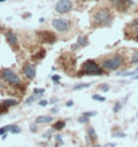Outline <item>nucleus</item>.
<instances>
[{
  "instance_id": "37",
  "label": "nucleus",
  "mask_w": 138,
  "mask_h": 147,
  "mask_svg": "<svg viewBox=\"0 0 138 147\" xmlns=\"http://www.w3.org/2000/svg\"><path fill=\"white\" fill-rule=\"evenodd\" d=\"M58 111H59V108H58V107H54V108L51 110V114H56Z\"/></svg>"
},
{
  "instance_id": "45",
  "label": "nucleus",
  "mask_w": 138,
  "mask_h": 147,
  "mask_svg": "<svg viewBox=\"0 0 138 147\" xmlns=\"http://www.w3.org/2000/svg\"><path fill=\"white\" fill-rule=\"evenodd\" d=\"M55 147H59V144H55Z\"/></svg>"
},
{
  "instance_id": "14",
  "label": "nucleus",
  "mask_w": 138,
  "mask_h": 147,
  "mask_svg": "<svg viewBox=\"0 0 138 147\" xmlns=\"http://www.w3.org/2000/svg\"><path fill=\"white\" fill-rule=\"evenodd\" d=\"M18 103H19V102H18L16 99H5V100L2 102V104L5 106L7 108H9V107H15V106H18Z\"/></svg>"
},
{
  "instance_id": "7",
  "label": "nucleus",
  "mask_w": 138,
  "mask_h": 147,
  "mask_svg": "<svg viewBox=\"0 0 138 147\" xmlns=\"http://www.w3.org/2000/svg\"><path fill=\"white\" fill-rule=\"evenodd\" d=\"M38 36H39V39H40L42 43H50V44H52V43L56 42V36L54 35L52 32H50V31H39Z\"/></svg>"
},
{
  "instance_id": "3",
  "label": "nucleus",
  "mask_w": 138,
  "mask_h": 147,
  "mask_svg": "<svg viewBox=\"0 0 138 147\" xmlns=\"http://www.w3.org/2000/svg\"><path fill=\"white\" fill-rule=\"evenodd\" d=\"M122 64H123V56L118 55V54L110 56V58H106L105 60L101 63L102 68L106 70V71H115V70L119 68Z\"/></svg>"
},
{
  "instance_id": "31",
  "label": "nucleus",
  "mask_w": 138,
  "mask_h": 147,
  "mask_svg": "<svg viewBox=\"0 0 138 147\" xmlns=\"http://www.w3.org/2000/svg\"><path fill=\"white\" fill-rule=\"evenodd\" d=\"M7 107L5 106H3V104H0V114H4V112H7Z\"/></svg>"
},
{
  "instance_id": "19",
  "label": "nucleus",
  "mask_w": 138,
  "mask_h": 147,
  "mask_svg": "<svg viewBox=\"0 0 138 147\" xmlns=\"http://www.w3.org/2000/svg\"><path fill=\"white\" fill-rule=\"evenodd\" d=\"M40 96H42V95H35V94H34L32 96H30V98H28V99L26 100V104H31L32 102H35V100L40 99Z\"/></svg>"
},
{
  "instance_id": "13",
  "label": "nucleus",
  "mask_w": 138,
  "mask_h": 147,
  "mask_svg": "<svg viewBox=\"0 0 138 147\" xmlns=\"http://www.w3.org/2000/svg\"><path fill=\"white\" fill-rule=\"evenodd\" d=\"M54 120V116H38L35 119V123L36 124H40V123H51Z\"/></svg>"
},
{
  "instance_id": "39",
  "label": "nucleus",
  "mask_w": 138,
  "mask_h": 147,
  "mask_svg": "<svg viewBox=\"0 0 138 147\" xmlns=\"http://www.w3.org/2000/svg\"><path fill=\"white\" fill-rule=\"evenodd\" d=\"M56 102H58V98H52L51 100H50V103H52V104H55Z\"/></svg>"
},
{
  "instance_id": "26",
  "label": "nucleus",
  "mask_w": 138,
  "mask_h": 147,
  "mask_svg": "<svg viewBox=\"0 0 138 147\" xmlns=\"http://www.w3.org/2000/svg\"><path fill=\"white\" fill-rule=\"evenodd\" d=\"M113 135H114L115 138H125V137H126V134L122 132V131H119V132H114Z\"/></svg>"
},
{
  "instance_id": "9",
  "label": "nucleus",
  "mask_w": 138,
  "mask_h": 147,
  "mask_svg": "<svg viewBox=\"0 0 138 147\" xmlns=\"http://www.w3.org/2000/svg\"><path fill=\"white\" fill-rule=\"evenodd\" d=\"M23 72H24V75L28 79H34L36 76V68L32 64H30V63H26L24 66H23Z\"/></svg>"
},
{
  "instance_id": "10",
  "label": "nucleus",
  "mask_w": 138,
  "mask_h": 147,
  "mask_svg": "<svg viewBox=\"0 0 138 147\" xmlns=\"http://www.w3.org/2000/svg\"><path fill=\"white\" fill-rule=\"evenodd\" d=\"M5 39H7V42H8V44H9V46L11 47H12V48H18V36L15 35V33L12 32V31H7L5 32Z\"/></svg>"
},
{
  "instance_id": "4",
  "label": "nucleus",
  "mask_w": 138,
  "mask_h": 147,
  "mask_svg": "<svg viewBox=\"0 0 138 147\" xmlns=\"http://www.w3.org/2000/svg\"><path fill=\"white\" fill-rule=\"evenodd\" d=\"M0 76H2V79L4 82H7L11 86L19 87L21 84V80H20V78L18 76V74L14 70H11V68H2L0 70Z\"/></svg>"
},
{
  "instance_id": "6",
  "label": "nucleus",
  "mask_w": 138,
  "mask_h": 147,
  "mask_svg": "<svg viewBox=\"0 0 138 147\" xmlns=\"http://www.w3.org/2000/svg\"><path fill=\"white\" fill-rule=\"evenodd\" d=\"M73 9V3L71 0H59L55 5V11L58 14H66V12H70Z\"/></svg>"
},
{
  "instance_id": "12",
  "label": "nucleus",
  "mask_w": 138,
  "mask_h": 147,
  "mask_svg": "<svg viewBox=\"0 0 138 147\" xmlns=\"http://www.w3.org/2000/svg\"><path fill=\"white\" fill-rule=\"evenodd\" d=\"M87 135H89V140L90 142H95L97 139H98V137H97V132H95V130H94V127H87Z\"/></svg>"
},
{
  "instance_id": "1",
  "label": "nucleus",
  "mask_w": 138,
  "mask_h": 147,
  "mask_svg": "<svg viewBox=\"0 0 138 147\" xmlns=\"http://www.w3.org/2000/svg\"><path fill=\"white\" fill-rule=\"evenodd\" d=\"M85 75H90V76H102L105 75L102 67L95 62V60H86L82 64V68L78 72V76H85Z\"/></svg>"
},
{
  "instance_id": "24",
  "label": "nucleus",
  "mask_w": 138,
  "mask_h": 147,
  "mask_svg": "<svg viewBox=\"0 0 138 147\" xmlns=\"http://www.w3.org/2000/svg\"><path fill=\"white\" fill-rule=\"evenodd\" d=\"M83 115L87 116V118H90V116H95L97 112H95V111H87V112H83Z\"/></svg>"
},
{
  "instance_id": "5",
  "label": "nucleus",
  "mask_w": 138,
  "mask_h": 147,
  "mask_svg": "<svg viewBox=\"0 0 138 147\" xmlns=\"http://www.w3.org/2000/svg\"><path fill=\"white\" fill-rule=\"evenodd\" d=\"M51 24L52 27L55 28V31H58V32H67L68 30H70L71 27V23H70V20H67V19H54L51 21Z\"/></svg>"
},
{
  "instance_id": "41",
  "label": "nucleus",
  "mask_w": 138,
  "mask_h": 147,
  "mask_svg": "<svg viewBox=\"0 0 138 147\" xmlns=\"http://www.w3.org/2000/svg\"><path fill=\"white\" fill-rule=\"evenodd\" d=\"M93 147H102V146H101V144H94Z\"/></svg>"
},
{
  "instance_id": "15",
  "label": "nucleus",
  "mask_w": 138,
  "mask_h": 147,
  "mask_svg": "<svg viewBox=\"0 0 138 147\" xmlns=\"http://www.w3.org/2000/svg\"><path fill=\"white\" fill-rule=\"evenodd\" d=\"M63 127H66V122H64V120H58V122H55L54 126H52V128L56 130V131L63 130Z\"/></svg>"
},
{
  "instance_id": "35",
  "label": "nucleus",
  "mask_w": 138,
  "mask_h": 147,
  "mask_svg": "<svg viewBox=\"0 0 138 147\" xmlns=\"http://www.w3.org/2000/svg\"><path fill=\"white\" fill-rule=\"evenodd\" d=\"M39 104H40L42 107H46V106L48 104V102H47V100H40V102H39Z\"/></svg>"
},
{
  "instance_id": "18",
  "label": "nucleus",
  "mask_w": 138,
  "mask_h": 147,
  "mask_svg": "<svg viewBox=\"0 0 138 147\" xmlns=\"http://www.w3.org/2000/svg\"><path fill=\"white\" fill-rule=\"evenodd\" d=\"M44 56H46V51H44V50H40L38 54H35V55L32 56V59H34V60H40V59L44 58Z\"/></svg>"
},
{
  "instance_id": "44",
  "label": "nucleus",
  "mask_w": 138,
  "mask_h": 147,
  "mask_svg": "<svg viewBox=\"0 0 138 147\" xmlns=\"http://www.w3.org/2000/svg\"><path fill=\"white\" fill-rule=\"evenodd\" d=\"M4 2H7V0H0V3H4Z\"/></svg>"
},
{
  "instance_id": "38",
  "label": "nucleus",
  "mask_w": 138,
  "mask_h": 147,
  "mask_svg": "<svg viewBox=\"0 0 138 147\" xmlns=\"http://www.w3.org/2000/svg\"><path fill=\"white\" fill-rule=\"evenodd\" d=\"M103 147H115V143H107V144H105Z\"/></svg>"
},
{
  "instance_id": "32",
  "label": "nucleus",
  "mask_w": 138,
  "mask_h": 147,
  "mask_svg": "<svg viewBox=\"0 0 138 147\" xmlns=\"http://www.w3.org/2000/svg\"><path fill=\"white\" fill-rule=\"evenodd\" d=\"M30 130H31L32 132H36V131H38V127H36V123H35V124H31V127H30Z\"/></svg>"
},
{
  "instance_id": "25",
  "label": "nucleus",
  "mask_w": 138,
  "mask_h": 147,
  "mask_svg": "<svg viewBox=\"0 0 138 147\" xmlns=\"http://www.w3.org/2000/svg\"><path fill=\"white\" fill-rule=\"evenodd\" d=\"M99 90H101V91H103V92H106V91H109V90H110V86L109 84H102L99 87Z\"/></svg>"
},
{
  "instance_id": "36",
  "label": "nucleus",
  "mask_w": 138,
  "mask_h": 147,
  "mask_svg": "<svg viewBox=\"0 0 138 147\" xmlns=\"http://www.w3.org/2000/svg\"><path fill=\"white\" fill-rule=\"evenodd\" d=\"M74 106V102L73 100H67L66 102V107H73Z\"/></svg>"
},
{
  "instance_id": "2",
  "label": "nucleus",
  "mask_w": 138,
  "mask_h": 147,
  "mask_svg": "<svg viewBox=\"0 0 138 147\" xmlns=\"http://www.w3.org/2000/svg\"><path fill=\"white\" fill-rule=\"evenodd\" d=\"M94 24L95 26H99V27H107L111 24L113 21V15L109 9L106 8H102L99 11H97V12L94 14Z\"/></svg>"
},
{
  "instance_id": "22",
  "label": "nucleus",
  "mask_w": 138,
  "mask_h": 147,
  "mask_svg": "<svg viewBox=\"0 0 138 147\" xmlns=\"http://www.w3.org/2000/svg\"><path fill=\"white\" fill-rule=\"evenodd\" d=\"M121 108H122V103H121V102H117V103L114 104V107H113V111L117 114V112H119V111H121Z\"/></svg>"
},
{
  "instance_id": "30",
  "label": "nucleus",
  "mask_w": 138,
  "mask_h": 147,
  "mask_svg": "<svg viewBox=\"0 0 138 147\" xmlns=\"http://www.w3.org/2000/svg\"><path fill=\"white\" fill-rule=\"evenodd\" d=\"M51 79H52L54 82L59 83V80H60V76H59V75H52V76H51Z\"/></svg>"
},
{
  "instance_id": "43",
  "label": "nucleus",
  "mask_w": 138,
  "mask_h": 147,
  "mask_svg": "<svg viewBox=\"0 0 138 147\" xmlns=\"http://www.w3.org/2000/svg\"><path fill=\"white\" fill-rule=\"evenodd\" d=\"M134 72H135V74H137V72H138V67H137V68H135V70H134Z\"/></svg>"
},
{
  "instance_id": "23",
  "label": "nucleus",
  "mask_w": 138,
  "mask_h": 147,
  "mask_svg": "<svg viewBox=\"0 0 138 147\" xmlns=\"http://www.w3.org/2000/svg\"><path fill=\"white\" fill-rule=\"evenodd\" d=\"M34 94H35V95H42V94H44V88H34Z\"/></svg>"
},
{
  "instance_id": "27",
  "label": "nucleus",
  "mask_w": 138,
  "mask_h": 147,
  "mask_svg": "<svg viewBox=\"0 0 138 147\" xmlns=\"http://www.w3.org/2000/svg\"><path fill=\"white\" fill-rule=\"evenodd\" d=\"M78 122H79V123H87V122H89V118L85 116V115H82L80 118H78Z\"/></svg>"
},
{
  "instance_id": "29",
  "label": "nucleus",
  "mask_w": 138,
  "mask_h": 147,
  "mask_svg": "<svg viewBox=\"0 0 138 147\" xmlns=\"http://www.w3.org/2000/svg\"><path fill=\"white\" fill-rule=\"evenodd\" d=\"M55 139H56V142H58L59 146L63 144V140H62V137H60V135H55Z\"/></svg>"
},
{
  "instance_id": "11",
  "label": "nucleus",
  "mask_w": 138,
  "mask_h": 147,
  "mask_svg": "<svg viewBox=\"0 0 138 147\" xmlns=\"http://www.w3.org/2000/svg\"><path fill=\"white\" fill-rule=\"evenodd\" d=\"M89 44V39H87V36H83V35H80L79 38H78V40H76V43L75 44H73V50H76V48H80V47H85V46H87Z\"/></svg>"
},
{
  "instance_id": "40",
  "label": "nucleus",
  "mask_w": 138,
  "mask_h": 147,
  "mask_svg": "<svg viewBox=\"0 0 138 147\" xmlns=\"http://www.w3.org/2000/svg\"><path fill=\"white\" fill-rule=\"evenodd\" d=\"M2 139L4 140V139H7V134H4V135H2Z\"/></svg>"
},
{
  "instance_id": "21",
  "label": "nucleus",
  "mask_w": 138,
  "mask_h": 147,
  "mask_svg": "<svg viewBox=\"0 0 138 147\" xmlns=\"http://www.w3.org/2000/svg\"><path fill=\"white\" fill-rule=\"evenodd\" d=\"M131 27H135V40H138V19H134V21L130 24Z\"/></svg>"
},
{
  "instance_id": "16",
  "label": "nucleus",
  "mask_w": 138,
  "mask_h": 147,
  "mask_svg": "<svg viewBox=\"0 0 138 147\" xmlns=\"http://www.w3.org/2000/svg\"><path fill=\"white\" fill-rule=\"evenodd\" d=\"M7 128H8V131L11 134H19L21 131V128L18 126V124H9V126H7Z\"/></svg>"
},
{
  "instance_id": "17",
  "label": "nucleus",
  "mask_w": 138,
  "mask_h": 147,
  "mask_svg": "<svg viewBox=\"0 0 138 147\" xmlns=\"http://www.w3.org/2000/svg\"><path fill=\"white\" fill-rule=\"evenodd\" d=\"M93 83H79V84H75L73 86V90L74 91H78V90H85V88H89Z\"/></svg>"
},
{
  "instance_id": "28",
  "label": "nucleus",
  "mask_w": 138,
  "mask_h": 147,
  "mask_svg": "<svg viewBox=\"0 0 138 147\" xmlns=\"http://www.w3.org/2000/svg\"><path fill=\"white\" fill-rule=\"evenodd\" d=\"M91 98H93L94 100H99V102H105V100H106V99L103 98V96H99V95H93Z\"/></svg>"
},
{
  "instance_id": "20",
  "label": "nucleus",
  "mask_w": 138,
  "mask_h": 147,
  "mask_svg": "<svg viewBox=\"0 0 138 147\" xmlns=\"http://www.w3.org/2000/svg\"><path fill=\"white\" fill-rule=\"evenodd\" d=\"M131 64H138V51H134L131 55V59H130Z\"/></svg>"
},
{
  "instance_id": "34",
  "label": "nucleus",
  "mask_w": 138,
  "mask_h": 147,
  "mask_svg": "<svg viewBox=\"0 0 138 147\" xmlns=\"http://www.w3.org/2000/svg\"><path fill=\"white\" fill-rule=\"evenodd\" d=\"M7 131H8L7 126H5V127H2V128H0V135H4V134H7Z\"/></svg>"
},
{
  "instance_id": "42",
  "label": "nucleus",
  "mask_w": 138,
  "mask_h": 147,
  "mask_svg": "<svg viewBox=\"0 0 138 147\" xmlns=\"http://www.w3.org/2000/svg\"><path fill=\"white\" fill-rule=\"evenodd\" d=\"M134 79H137V80H138V75H134Z\"/></svg>"
},
{
  "instance_id": "8",
  "label": "nucleus",
  "mask_w": 138,
  "mask_h": 147,
  "mask_svg": "<svg viewBox=\"0 0 138 147\" xmlns=\"http://www.w3.org/2000/svg\"><path fill=\"white\" fill-rule=\"evenodd\" d=\"M113 5L119 11H126L130 5H133V0H111Z\"/></svg>"
},
{
  "instance_id": "33",
  "label": "nucleus",
  "mask_w": 138,
  "mask_h": 147,
  "mask_svg": "<svg viewBox=\"0 0 138 147\" xmlns=\"http://www.w3.org/2000/svg\"><path fill=\"white\" fill-rule=\"evenodd\" d=\"M54 131V128L52 130H50V131H47V132H46V134H43V138H46V139H48V137H50V135H51V132Z\"/></svg>"
}]
</instances>
